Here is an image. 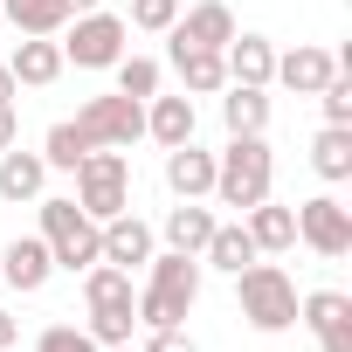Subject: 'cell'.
<instances>
[{
  "label": "cell",
  "instance_id": "1",
  "mask_svg": "<svg viewBox=\"0 0 352 352\" xmlns=\"http://www.w3.org/2000/svg\"><path fill=\"white\" fill-rule=\"evenodd\" d=\"M201 304V256L180 249H152L145 283H138V324L166 331V324H187V311Z\"/></svg>",
  "mask_w": 352,
  "mask_h": 352
},
{
  "label": "cell",
  "instance_id": "2",
  "mask_svg": "<svg viewBox=\"0 0 352 352\" xmlns=\"http://www.w3.org/2000/svg\"><path fill=\"white\" fill-rule=\"evenodd\" d=\"M270 180H276V152H270L263 131H249V138H228V145L214 152V194H208V201L249 214L256 201H270Z\"/></svg>",
  "mask_w": 352,
  "mask_h": 352
},
{
  "label": "cell",
  "instance_id": "3",
  "mask_svg": "<svg viewBox=\"0 0 352 352\" xmlns=\"http://www.w3.org/2000/svg\"><path fill=\"white\" fill-rule=\"evenodd\" d=\"M235 304L256 331H290L297 324V283H290V270H276L263 256L249 270H235Z\"/></svg>",
  "mask_w": 352,
  "mask_h": 352
},
{
  "label": "cell",
  "instance_id": "4",
  "mask_svg": "<svg viewBox=\"0 0 352 352\" xmlns=\"http://www.w3.org/2000/svg\"><path fill=\"white\" fill-rule=\"evenodd\" d=\"M76 208L90 221H111V214L131 208V159L124 152H111V145L83 152V166H76Z\"/></svg>",
  "mask_w": 352,
  "mask_h": 352
},
{
  "label": "cell",
  "instance_id": "5",
  "mask_svg": "<svg viewBox=\"0 0 352 352\" xmlns=\"http://www.w3.org/2000/svg\"><path fill=\"white\" fill-rule=\"evenodd\" d=\"M35 208H42V242H49L56 270L83 276V270L97 263V235H104V221H90L76 201H35Z\"/></svg>",
  "mask_w": 352,
  "mask_h": 352
},
{
  "label": "cell",
  "instance_id": "6",
  "mask_svg": "<svg viewBox=\"0 0 352 352\" xmlns=\"http://www.w3.org/2000/svg\"><path fill=\"white\" fill-rule=\"evenodd\" d=\"M124 42H131L124 14H104V8H90V14H69L63 63H76V69H111V63L124 56Z\"/></svg>",
  "mask_w": 352,
  "mask_h": 352
},
{
  "label": "cell",
  "instance_id": "7",
  "mask_svg": "<svg viewBox=\"0 0 352 352\" xmlns=\"http://www.w3.org/2000/svg\"><path fill=\"white\" fill-rule=\"evenodd\" d=\"M76 131H83L90 145H111V152H124V145H138V138H145V104H138V97H124V90H111V97H90V104L76 111Z\"/></svg>",
  "mask_w": 352,
  "mask_h": 352
},
{
  "label": "cell",
  "instance_id": "8",
  "mask_svg": "<svg viewBox=\"0 0 352 352\" xmlns=\"http://www.w3.org/2000/svg\"><path fill=\"white\" fill-rule=\"evenodd\" d=\"M297 242H304L311 256H324V263L352 256V208H345L338 194H311V201L297 208Z\"/></svg>",
  "mask_w": 352,
  "mask_h": 352
},
{
  "label": "cell",
  "instance_id": "9",
  "mask_svg": "<svg viewBox=\"0 0 352 352\" xmlns=\"http://www.w3.org/2000/svg\"><path fill=\"white\" fill-rule=\"evenodd\" d=\"M297 324H311L318 352H352V297H345V290H311V297H297Z\"/></svg>",
  "mask_w": 352,
  "mask_h": 352
},
{
  "label": "cell",
  "instance_id": "10",
  "mask_svg": "<svg viewBox=\"0 0 352 352\" xmlns=\"http://www.w3.org/2000/svg\"><path fill=\"white\" fill-rule=\"evenodd\" d=\"M152 249H159V235L124 208V214H111L104 221V235H97V263H118V270H145L152 263Z\"/></svg>",
  "mask_w": 352,
  "mask_h": 352
},
{
  "label": "cell",
  "instance_id": "11",
  "mask_svg": "<svg viewBox=\"0 0 352 352\" xmlns=\"http://www.w3.org/2000/svg\"><path fill=\"white\" fill-rule=\"evenodd\" d=\"M49 276H56V256H49V242H42V235H14L8 249H0V283H8V290L35 297Z\"/></svg>",
  "mask_w": 352,
  "mask_h": 352
},
{
  "label": "cell",
  "instance_id": "12",
  "mask_svg": "<svg viewBox=\"0 0 352 352\" xmlns=\"http://www.w3.org/2000/svg\"><path fill=\"white\" fill-rule=\"evenodd\" d=\"M345 63L331 56V49H318V42H297L290 56H276V76L270 83H283V90H297V97H318L331 76H338Z\"/></svg>",
  "mask_w": 352,
  "mask_h": 352
},
{
  "label": "cell",
  "instance_id": "13",
  "mask_svg": "<svg viewBox=\"0 0 352 352\" xmlns=\"http://www.w3.org/2000/svg\"><path fill=\"white\" fill-rule=\"evenodd\" d=\"M173 42H187V49H228V35H235V8L228 0H194V8L166 28Z\"/></svg>",
  "mask_w": 352,
  "mask_h": 352
},
{
  "label": "cell",
  "instance_id": "14",
  "mask_svg": "<svg viewBox=\"0 0 352 352\" xmlns=\"http://www.w3.org/2000/svg\"><path fill=\"white\" fill-rule=\"evenodd\" d=\"M221 69H228V83H256V90H270V76H276V42L235 28L228 49H221Z\"/></svg>",
  "mask_w": 352,
  "mask_h": 352
},
{
  "label": "cell",
  "instance_id": "15",
  "mask_svg": "<svg viewBox=\"0 0 352 352\" xmlns=\"http://www.w3.org/2000/svg\"><path fill=\"white\" fill-rule=\"evenodd\" d=\"M214 221H221V214H214L208 201H180V208H166V221H159L152 235H159L166 249H180V256H201L208 235H214Z\"/></svg>",
  "mask_w": 352,
  "mask_h": 352
},
{
  "label": "cell",
  "instance_id": "16",
  "mask_svg": "<svg viewBox=\"0 0 352 352\" xmlns=\"http://www.w3.org/2000/svg\"><path fill=\"white\" fill-rule=\"evenodd\" d=\"M166 187H173V201H208L214 194V152H201L194 138L173 145L166 152Z\"/></svg>",
  "mask_w": 352,
  "mask_h": 352
},
{
  "label": "cell",
  "instance_id": "17",
  "mask_svg": "<svg viewBox=\"0 0 352 352\" xmlns=\"http://www.w3.org/2000/svg\"><path fill=\"white\" fill-rule=\"evenodd\" d=\"M8 69H14L21 90H49L69 63H63V42H56V35H21V49L8 56Z\"/></svg>",
  "mask_w": 352,
  "mask_h": 352
},
{
  "label": "cell",
  "instance_id": "18",
  "mask_svg": "<svg viewBox=\"0 0 352 352\" xmlns=\"http://www.w3.org/2000/svg\"><path fill=\"white\" fill-rule=\"evenodd\" d=\"M194 97L180 90V97H145V138L159 145V152H173V145H187L194 138Z\"/></svg>",
  "mask_w": 352,
  "mask_h": 352
},
{
  "label": "cell",
  "instance_id": "19",
  "mask_svg": "<svg viewBox=\"0 0 352 352\" xmlns=\"http://www.w3.org/2000/svg\"><path fill=\"white\" fill-rule=\"evenodd\" d=\"M242 228H249L256 256H283V249H297V208H276V201H256V208L242 214Z\"/></svg>",
  "mask_w": 352,
  "mask_h": 352
},
{
  "label": "cell",
  "instance_id": "20",
  "mask_svg": "<svg viewBox=\"0 0 352 352\" xmlns=\"http://www.w3.org/2000/svg\"><path fill=\"white\" fill-rule=\"evenodd\" d=\"M42 187H49V159L42 152H0V201H42Z\"/></svg>",
  "mask_w": 352,
  "mask_h": 352
},
{
  "label": "cell",
  "instance_id": "21",
  "mask_svg": "<svg viewBox=\"0 0 352 352\" xmlns=\"http://www.w3.org/2000/svg\"><path fill=\"white\" fill-rule=\"evenodd\" d=\"M166 42H173V35H166ZM173 69H180L187 97H221V90H228L221 49H187V42H173Z\"/></svg>",
  "mask_w": 352,
  "mask_h": 352
},
{
  "label": "cell",
  "instance_id": "22",
  "mask_svg": "<svg viewBox=\"0 0 352 352\" xmlns=\"http://www.w3.org/2000/svg\"><path fill=\"white\" fill-rule=\"evenodd\" d=\"M221 124H228V138L270 131V90H256V83H228V90H221Z\"/></svg>",
  "mask_w": 352,
  "mask_h": 352
},
{
  "label": "cell",
  "instance_id": "23",
  "mask_svg": "<svg viewBox=\"0 0 352 352\" xmlns=\"http://www.w3.org/2000/svg\"><path fill=\"white\" fill-rule=\"evenodd\" d=\"M256 263V242H249V228L242 221H214V235H208V249H201V270H249Z\"/></svg>",
  "mask_w": 352,
  "mask_h": 352
},
{
  "label": "cell",
  "instance_id": "24",
  "mask_svg": "<svg viewBox=\"0 0 352 352\" xmlns=\"http://www.w3.org/2000/svg\"><path fill=\"white\" fill-rule=\"evenodd\" d=\"M311 173L318 180H352V124H324L318 138H311Z\"/></svg>",
  "mask_w": 352,
  "mask_h": 352
},
{
  "label": "cell",
  "instance_id": "25",
  "mask_svg": "<svg viewBox=\"0 0 352 352\" xmlns=\"http://www.w3.org/2000/svg\"><path fill=\"white\" fill-rule=\"evenodd\" d=\"M0 14L14 21V35H63L69 28L63 0H0Z\"/></svg>",
  "mask_w": 352,
  "mask_h": 352
},
{
  "label": "cell",
  "instance_id": "26",
  "mask_svg": "<svg viewBox=\"0 0 352 352\" xmlns=\"http://www.w3.org/2000/svg\"><path fill=\"white\" fill-rule=\"evenodd\" d=\"M83 152H97V145L76 131V118L49 124V138H42V159H49V173H76V166H83Z\"/></svg>",
  "mask_w": 352,
  "mask_h": 352
},
{
  "label": "cell",
  "instance_id": "27",
  "mask_svg": "<svg viewBox=\"0 0 352 352\" xmlns=\"http://www.w3.org/2000/svg\"><path fill=\"white\" fill-rule=\"evenodd\" d=\"M111 69H118V90H124V97H138V104L159 97V63H152V56H131V49H124Z\"/></svg>",
  "mask_w": 352,
  "mask_h": 352
},
{
  "label": "cell",
  "instance_id": "28",
  "mask_svg": "<svg viewBox=\"0 0 352 352\" xmlns=\"http://www.w3.org/2000/svg\"><path fill=\"white\" fill-rule=\"evenodd\" d=\"M173 21H180V0H131V14H124V28L138 35H166Z\"/></svg>",
  "mask_w": 352,
  "mask_h": 352
},
{
  "label": "cell",
  "instance_id": "29",
  "mask_svg": "<svg viewBox=\"0 0 352 352\" xmlns=\"http://www.w3.org/2000/svg\"><path fill=\"white\" fill-rule=\"evenodd\" d=\"M35 352H104V345H97L83 324H42V331H35Z\"/></svg>",
  "mask_w": 352,
  "mask_h": 352
},
{
  "label": "cell",
  "instance_id": "30",
  "mask_svg": "<svg viewBox=\"0 0 352 352\" xmlns=\"http://www.w3.org/2000/svg\"><path fill=\"white\" fill-rule=\"evenodd\" d=\"M318 104H324V124H352V76L338 69V76L318 90Z\"/></svg>",
  "mask_w": 352,
  "mask_h": 352
},
{
  "label": "cell",
  "instance_id": "31",
  "mask_svg": "<svg viewBox=\"0 0 352 352\" xmlns=\"http://www.w3.org/2000/svg\"><path fill=\"white\" fill-rule=\"evenodd\" d=\"M145 352H201V345H194V331H187V324H166V331H152V338H145Z\"/></svg>",
  "mask_w": 352,
  "mask_h": 352
},
{
  "label": "cell",
  "instance_id": "32",
  "mask_svg": "<svg viewBox=\"0 0 352 352\" xmlns=\"http://www.w3.org/2000/svg\"><path fill=\"white\" fill-rule=\"evenodd\" d=\"M8 145H21V111H14V97L0 104V152H8Z\"/></svg>",
  "mask_w": 352,
  "mask_h": 352
},
{
  "label": "cell",
  "instance_id": "33",
  "mask_svg": "<svg viewBox=\"0 0 352 352\" xmlns=\"http://www.w3.org/2000/svg\"><path fill=\"white\" fill-rule=\"evenodd\" d=\"M8 345H21V324H14L8 311H0V352H8Z\"/></svg>",
  "mask_w": 352,
  "mask_h": 352
},
{
  "label": "cell",
  "instance_id": "34",
  "mask_svg": "<svg viewBox=\"0 0 352 352\" xmlns=\"http://www.w3.org/2000/svg\"><path fill=\"white\" fill-rule=\"evenodd\" d=\"M14 90H21V83H14V69H8V63H0V104H8Z\"/></svg>",
  "mask_w": 352,
  "mask_h": 352
},
{
  "label": "cell",
  "instance_id": "35",
  "mask_svg": "<svg viewBox=\"0 0 352 352\" xmlns=\"http://www.w3.org/2000/svg\"><path fill=\"white\" fill-rule=\"evenodd\" d=\"M63 8H69V14H90V8H104V0H63Z\"/></svg>",
  "mask_w": 352,
  "mask_h": 352
},
{
  "label": "cell",
  "instance_id": "36",
  "mask_svg": "<svg viewBox=\"0 0 352 352\" xmlns=\"http://www.w3.org/2000/svg\"><path fill=\"white\" fill-rule=\"evenodd\" d=\"M104 352H131V345H104Z\"/></svg>",
  "mask_w": 352,
  "mask_h": 352
},
{
  "label": "cell",
  "instance_id": "37",
  "mask_svg": "<svg viewBox=\"0 0 352 352\" xmlns=\"http://www.w3.org/2000/svg\"><path fill=\"white\" fill-rule=\"evenodd\" d=\"M0 290H8V283H0Z\"/></svg>",
  "mask_w": 352,
  "mask_h": 352
},
{
  "label": "cell",
  "instance_id": "38",
  "mask_svg": "<svg viewBox=\"0 0 352 352\" xmlns=\"http://www.w3.org/2000/svg\"><path fill=\"white\" fill-rule=\"evenodd\" d=\"M8 352H14V345H8Z\"/></svg>",
  "mask_w": 352,
  "mask_h": 352
}]
</instances>
